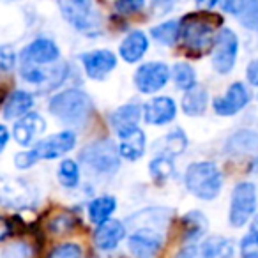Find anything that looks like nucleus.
<instances>
[{
    "instance_id": "obj_1",
    "label": "nucleus",
    "mask_w": 258,
    "mask_h": 258,
    "mask_svg": "<svg viewBox=\"0 0 258 258\" xmlns=\"http://www.w3.org/2000/svg\"><path fill=\"white\" fill-rule=\"evenodd\" d=\"M221 18L211 13H191L179 22V39L189 53L198 57L214 43V34Z\"/></svg>"
},
{
    "instance_id": "obj_2",
    "label": "nucleus",
    "mask_w": 258,
    "mask_h": 258,
    "mask_svg": "<svg viewBox=\"0 0 258 258\" xmlns=\"http://www.w3.org/2000/svg\"><path fill=\"white\" fill-rule=\"evenodd\" d=\"M48 108L58 120L71 125H80L89 118L92 111V101L83 90L68 89L64 92L55 94L48 103Z\"/></svg>"
},
{
    "instance_id": "obj_3",
    "label": "nucleus",
    "mask_w": 258,
    "mask_h": 258,
    "mask_svg": "<svg viewBox=\"0 0 258 258\" xmlns=\"http://www.w3.org/2000/svg\"><path fill=\"white\" fill-rule=\"evenodd\" d=\"M184 182L191 195L200 200H214L223 186V175L219 168L211 161L193 163L187 166Z\"/></svg>"
},
{
    "instance_id": "obj_4",
    "label": "nucleus",
    "mask_w": 258,
    "mask_h": 258,
    "mask_svg": "<svg viewBox=\"0 0 258 258\" xmlns=\"http://www.w3.org/2000/svg\"><path fill=\"white\" fill-rule=\"evenodd\" d=\"M58 8L66 22L78 32L85 36H99L103 30V22L92 0H58Z\"/></svg>"
},
{
    "instance_id": "obj_5",
    "label": "nucleus",
    "mask_w": 258,
    "mask_h": 258,
    "mask_svg": "<svg viewBox=\"0 0 258 258\" xmlns=\"http://www.w3.org/2000/svg\"><path fill=\"white\" fill-rule=\"evenodd\" d=\"M80 161L99 175H111L120 166V154L111 140H99L89 144L80 152Z\"/></svg>"
},
{
    "instance_id": "obj_6",
    "label": "nucleus",
    "mask_w": 258,
    "mask_h": 258,
    "mask_svg": "<svg viewBox=\"0 0 258 258\" xmlns=\"http://www.w3.org/2000/svg\"><path fill=\"white\" fill-rule=\"evenodd\" d=\"M258 195L253 182H239L232 191L230 198V212L228 221L232 226L240 228L244 226L256 212Z\"/></svg>"
},
{
    "instance_id": "obj_7",
    "label": "nucleus",
    "mask_w": 258,
    "mask_h": 258,
    "mask_svg": "<svg viewBox=\"0 0 258 258\" xmlns=\"http://www.w3.org/2000/svg\"><path fill=\"white\" fill-rule=\"evenodd\" d=\"M37 200L36 189L27 180L0 175V205L11 209L32 207Z\"/></svg>"
},
{
    "instance_id": "obj_8",
    "label": "nucleus",
    "mask_w": 258,
    "mask_h": 258,
    "mask_svg": "<svg viewBox=\"0 0 258 258\" xmlns=\"http://www.w3.org/2000/svg\"><path fill=\"white\" fill-rule=\"evenodd\" d=\"M239 53V39L237 34L230 29H221L214 39V55L212 66L219 75H228L237 62Z\"/></svg>"
},
{
    "instance_id": "obj_9",
    "label": "nucleus",
    "mask_w": 258,
    "mask_h": 258,
    "mask_svg": "<svg viewBox=\"0 0 258 258\" xmlns=\"http://www.w3.org/2000/svg\"><path fill=\"white\" fill-rule=\"evenodd\" d=\"M170 80V68L165 62H147L135 73V85L140 92L154 94L161 90Z\"/></svg>"
},
{
    "instance_id": "obj_10",
    "label": "nucleus",
    "mask_w": 258,
    "mask_h": 258,
    "mask_svg": "<svg viewBox=\"0 0 258 258\" xmlns=\"http://www.w3.org/2000/svg\"><path fill=\"white\" fill-rule=\"evenodd\" d=\"M76 145V135L73 131H60L57 135L44 138L41 142H36L30 151L34 152L36 159H57L60 156L68 154Z\"/></svg>"
},
{
    "instance_id": "obj_11",
    "label": "nucleus",
    "mask_w": 258,
    "mask_h": 258,
    "mask_svg": "<svg viewBox=\"0 0 258 258\" xmlns=\"http://www.w3.org/2000/svg\"><path fill=\"white\" fill-rule=\"evenodd\" d=\"M127 247L135 258H154L163 247V232L152 228H137L129 235Z\"/></svg>"
},
{
    "instance_id": "obj_12",
    "label": "nucleus",
    "mask_w": 258,
    "mask_h": 258,
    "mask_svg": "<svg viewBox=\"0 0 258 258\" xmlns=\"http://www.w3.org/2000/svg\"><path fill=\"white\" fill-rule=\"evenodd\" d=\"M22 78L25 82L32 83V85H46L48 89L58 87L66 80L69 73V68L66 62L53 66V68H41V66H32V64H22Z\"/></svg>"
},
{
    "instance_id": "obj_13",
    "label": "nucleus",
    "mask_w": 258,
    "mask_h": 258,
    "mask_svg": "<svg viewBox=\"0 0 258 258\" xmlns=\"http://www.w3.org/2000/svg\"><path fill=\"white\" fill-rule=\"evenodd\" d=\"M60 57V50L51 39L39 37L34 39L30 44H27L22 50V64H32V66H46L53 64Z\"/></svg>"
},
{
    "instance_id": "obj_14",
    "label": "nucleus",
    "mask_w": 258,
    "mask_h": 258,
    "mask_svg": "<svg viewBox=\"0 0 258 258\" xmlns=\"http://www.w3.org/2000/svg\"><path fill=\"white\" fill-rule=\"evenodd\" d=\"M247 103H249V90L246 89L244 83L235 82L228 87V90L221 97H216L212 106L216 113L221 117H232L239 113Z\"/></svg>"
},
{
    "instance_id": "obj_15",
    "label": "nucleus",
    "mask_w": 258,
    "mask_h": 258,
    "mask_svg": "<svg viewBox=\"0 0 258 258\" xmlns=\"http://www.w3.org/2000/svg\"><path fill=\"white\" fill-rule=\"evenodd\" d=\"M44 129H46L44 118L36 111H29L16 120L15 127H13V137H15L16 144L29 147V145L36 144L37 138L44 133Z\"/></svg>"
},
{
    "instance_id": "obj_16",
    "label": "nucleus",
    "mask_w": 258,
    "mask_h": 258,
    "mask_svg": "<svg viewBox=\"0 0 258 258\" xmlns=\"http://www.w3.org/2000/svg\"><path fill=\"white\" fill-rule=\"evenodd\" d=\"M85 73L92 80H104L117 66V57L110 50H94L82 55Z\"/></svg>"
},
{
    "instance_id": "obj_17",
    "label": "nucleus",
    "mask_w": 258,
    "mask_h": 258,
    "mask_svg": "<svg viewBox=\"0 0 258 258\" xmlns=\"http://www.w3.org/2000/svg\"><path fill=\"white\" fill-rule=\"evenodd\" d=\"M177 115V104L172 97L159 96L152 97L151 101L144 104L145 122L151 125H165L172 122Z\"/></svg>"
},
{
    "instance_id": "obj_18",
    "label": "nucleus",
    "mask_w": 258,
    "mask_h": 258,
    "mask_svg": "<svg viewBox=\"0 0 258 258\" xmlns=\"http://www.w3.org/2000/svg\"><path fill=\"white\" fill-rule=\"evenodd\" d=\"M125 237V226L118 219H108V221L97 225L94 232V242L101 251H113Z\"/></svg>"
},
{
    "instance_id": "obj_19",
    "label": "nucleus",
    "mask_w": 258,
    "mask_h": 258,
    "mask_svg": "<svg viewBox=\"0 0 258 258\" xmlns=\"http://www.w3.org/2000/svg\"><path fill=\"white\" fill-rule=\"evenodd\" d=\"M140 117H142V108L135 103H129V104H124V106L117 108V110L110 115V124L118 137H124L129 131H133V129L138 127Z\"/></svg>"
},
{
    "instance_id": "obj_20",
    "label": "nucleus",
    "mask_w": 258,
    "mask_h": 258,
    "mask_svg": "<svg viewBox=\"0 0 258 258\" xmlns=\"http://www.w3.org/2000/svg\"><path fill=\"white\" fill-rule=\"evenodd\" d=\"M225 149L232 156H256L258 158V133L251 129H240L228 138Z\"/></svg>"
},
{
    "instance_id": "obj_21",
    "label": "nucleus",
    "mask_w": 258,
    "mask_h": 258,
    "mask_svg": "<svg viewBox=\"0 0 258 258\" xmlns=\"http://www.w3.org/2000/svg\"><path fill=\"white\" fill-rule=\"evenodd\" d=\"M149 50V39L142 30H133L124 37V41L120 43L118 48V55L124 58L129 64H135V62L142 60L144 55Z\"/></svg>"
},
{
    "instance_id": "obj_22",
    "label": "nucleus",
    "mask_w": 258,
    "mask_h": 258,
    "mask_svg": "<svg viewBox=\"0 0 258 258\" xmlns=\"http://www.w3.org/2000/svg\"><path fill=\"white\" fill-rule=\"evenodd\" d=\"M145 133L140 127L129 131L127 135L120 137V145H118V154L120 158L127 159V161H138L142 156L145 154Z\"/></svg>"
},
{
    "instance_id": "obj_23",
    "label": "nucleus",
    "mask_w": 258,
    "mask_h": 258,
    "mask_svg": "<svg viewBox=\"0 0 258 258\" xmlns=\"http://www.w3.org/2000/svg\"><path fill=\"white\" fill-rule=\"evenodd\" d=\"M170 219V211L168 209H144V211L137 212L135 216H131V225H135L137 228H152L161 232L166 226Z\"/></svg>"
},
{
    "instance_id": "obj_24",
    "label": "nucleus",
    "mask_w": 258,
    "mask_h": 258,
    "mask_svg": "<svg viewBox=\"0 0 258 258\" xmlns=\"http://www.w3.org/2000/svg\"><path fill=\"white\" fill-rule=\"evenodd\" d=\"M34 106V96L27 90H15L8 96L4 103V117L8 120L27 115Z\"/></svg>"
},
{
    "instance_id": "obj_25",
    "label": "nucleus",
    "mask_w": 258,
    "mask_h": 258,
    "mask_svg": "<svg viewBox=\"0 0 258 258\" xmlns=\"http://www.w3.org/2000/svg\"><path fill=\"white\" fill-rule=\"evenodd\" d=\"M198 256L200 258H232L233 242L226 237L212 235L204 242L198 244Z\"/></svg>"
},
{
    "instance_id": "obj_26",
    "label": "nucleus",
    "mask_w": 258,
    "mask_h": 258,
    "mask_svg": "<svg viewBox=\"0 0 258 258\" xmlns=\"http://www.w3.org/2000/svg\"><path fill=\"white\" fill-rule=\"evenodd\" d=\"M209 103V94L204 87L195 85L193 89L186 90V96L182 97V110L189 117H198L205 111Z\"/></svg>"
},
{
    "instance_id": "obj_27",
    "label": "nucleus",
    "mask_w": 258,
    "mask_h": 258,
    "mask_svg": "<svg viewBox=\"0 0 258 258\" xmlns=\"http://www.w3.org/2000/svg\"><path fill=\"white\" fill-rule=\"evenodd\" d=\"M115 209H117V200L111 195H103V197L94 198L89 204V218L94 225H101L110 219Z\"/></svg>"
},
{
    "instance_id": "obj_28",
    "label": "nucleus",
    "mask_w": 258,
    "mask_h": 258,
    "mask_svg": "<svg viewBox=\"0 0 258 258\" xmlns=\"http://www.w3.org/2000/svg\"><path fill=\"white\" fill-rule=\"evenodd\" d=\"M182 226H184V239L187 242H195L198 240L209 228V221L205 218V214H202L200 211H191L182 218Z\"/></svg>"
},
{
    "instance_id": "obj_29",
    "label": "nucleus",
    "mask_w": 258,
    "mask_h": 258,
    "mask_svg": "<svg viewBox=\"0 0 258 258\" xmlns=\"http://www.w3.org/2000/svg\"><path fill=\"white\" fill-rule=\"evenodd\" d=\"M149 172H151V177L156 184H165V180H168L173 175L175 168H173V161L168 156H158L149 165Z\"/></svg>"
},
{
    "instance_id": "obj_30",
    "label": "nucleus",
    "mask_w": 258,
    "mask_h": 258,
    "mask_svg": "<svg viewBox=\"0 0 258 258\" xmlns=\"http://www.w3.org/2000/svg\"><path fill=\"white\" fill-rule=\"evenodd\" d=\"M179 22L172 20V22H165L161 25H156L154 29L151 30L152 37L158 41L159 44H165V46H172L179 41Z\"/></svg>"
},
{
    "instance_id": "obj_31",
    "label": "nucleus",
    "mask_w": 258,
    "mask_h": 258,
    "mask_svg": "<svg viewBox=\"0 0 258 258\" xmlns=\"http://www.w3.org/2000/svg\"><path fill=\"white\" fill-rule=\"evenodd\" d=\"M172 76H173V82H175L177 89H180V90H189L197 85V73H195V69L191 68L189 64H186V62H179V64L173 66Z\"/></svg>"
},
{
    "instance_id": "obj_32",
    "label": "nucleus",
    "mask_w": 258,
    "mask_h": 258,
    "mask_svg": "<svg viewBox=\"0 0 258 258\" xmlns=\"http://www.w3.org/2000/svg\"><path fill=\"white\" fill-rule=\"evenodd\" d=\"M57 177L62 186L73 189V187H76L80 182V166L76 165V161H73V159H64V161L60 163V166H58Z\"/></svg>"
},
{
    "instance_id": "obj_33",
    "label": "nucleus",
    "mask_w": 258,
    "mask_h": 258,
    "mask_svg": "<svg viewBox=\"0 0 258 258\" xmlns=\"http://www.w3.org/2000/svg\"><path fill=\"white\" fill-rule=\"evenodd\" d=\"M239 20L247 29L258 30V0H246L244 2V9L239 15Z\"/></svg>"
},
{
    "instance_id": "obj_34",
    "label": "nucleus",
    "mask_w": 258,
    "mask_h": 258,
    "mask_svg": "<svg viewBox=\"0 0 258 258\" xmlns=\"http://www.w3.org/2000/svg\"><path fill=\"white\" fill-rule=\"evenodd\" d=\"M187 145V140H186V135H184L182 129H173L172 133H168L166 137V151L170 152L172 156H179L184 152Z\"/></svg>"
},
{
    "instance_id": "obj_35",
    "label": "nucleus",
    "mask_w": 258,
    "mask_h": 258,
    "mask_svg": "<svg viewBox=\"0 0 258 258\" xmlns=\"http://www.w3.org/2000/svg\"><path fill=\"white\" fill-rule=\"evenodd\" d=\"M83 251L80 247V244L75 242H64L55 246L53 249L48 253L46 258H82Z\"/></svg>"
},
{
    "instance_id": "obj_36",
    "label": "nucleus",
    "mask_w": 258,
    "mask_h": 258,
    "mask_svg": "<svg viewBox=\"0 0 258 258\" xmlns=\"http://www.w3.org/2000/svg\"><path fill=\"white\" fill-rule=\"evenodd\" d=\"M240 256L242 258H258V232L249 230V233L240 240Z\"/></svg>"
},
{
    "instance_id": "obj_37",
    "label": "nucleus",
    "mask_w": 258,
    "mask_h": 258,
    "mask_svg": "<svg viewBox=\"0 0 258 258\" xmlns=\"http://www.w3.org/2000/svg\"><path fill=\"white\" fill-rule=\"evenodd\" d=\"M50 230L53 233H68L75 226V219L69 214H58L50 221Z\"/></svg>"
},
{
    "instance_id": "obj_38",
    "label": "nucleus",
    "mask_w": 258,
    "mask_h": 258,
    "mask_svg": "<svg viewBox=\"0 0 258 258\" xmlns=\"http://www.w3.org/2000/svg\"><path fill=\"white\" fill-rule=\"evenodd\" d=\"M16 53L15 48L9 44H2L0 46V71H11L15 68Z\"/></svg>"
},
{
    "instance_id": "obj_39",
    "label": "nucleus",
    "mask_w": 258,
    "mask_h": 258,
    "mask_svg": "<svg viewBox=\"0 0 258 258\" xmlns=\"http://www.w3.org/2000/svg\"><path fill=\"white\" fill-rule=\"evenodd\" d=\"M145 6V0H117L115 2V9L120 15H135V13L142 11Z\"/></svg>"
},
{
    "instance_id": "obj_40",
    "label": "nucleus",
    "mask_w": 258,
    "mask_h": 258,
    "mask_svg": "<svg viewBox=\"0 0 258 258\" xmlns=\"http://www.w3.org/2000/svg\"><path fill=\"white\" fill-rule=\"evenodd\" d=\"M30 256H32L30 247L22 242L6 247V249L2 251V254H0V258H30Z\"/></svg>"
},
{
    "instance_id": "obj_41",
    "label": "nucleus",
    "mask_w": 258,
    "mask_h": 258,
    "mask_svg": "<svg viewBox=\"0 0 258 258\" xmlns=\"http://www.w3.org/2000/svg\"><path fill=\"white\" fill-rule=\"evenodd\" d=\"M36 163H37V159H36V156H34L32 151L18 152V154L15 156V165H16V168H20V170L30 168V166H34Z\"/></svg>"
},
{
    "instance_id": "obj_42",
    "label": "nucleus",
    "mask_w": 258,
    "mask_h": 258,
    "mask_svg": "<svg viewBox=\"0 0 258 258\" xmlns=\"http://www.w3.org/2000/svg\"><path fill=\"white\" fill-rule=\"evenodd\" d=\"M244 2H246V0H219L223 11L230 13V15H235V16H239L240 13H242Z\"/></svg>"
},
{
    "instance_id": "obj_43",
    "label": "nucleus",
    "mask_w": 258,
    "mask_h": 258,
    "mask_svg": "<svg viewBox=\"0 0 258 258\" xmlns=\"http://www.w3.org/2000/svg\"><path fill=\"white\" fill-rule=\"evenodd\" d=\"M175 258H200L198 256V244L197 242H189L175 254Z\"/></svg>"
},
{
    "instance_id": "obj_44",
    "label": "nucleus",
    "mask_w": 258,
    "mask_h": 258,
    "mask_svg": "<svg viewBox=\"0 0 258 258\" xmlns=\"http://www.w3.org/2000/svg\"><path fill=\"white\" fill-rule=\"evenodd\" d=\"M177 2L179 0H152V6H154L156 11H159L161 15H166V13L175 8Z\"/></svg>"
},
{
    "instance_id": "obj_45",
    "label": "nucleus",
    "mask_w": 258,
    "mask_h": 258,
    "mask_svg": "<svg viewBox=\"0 0 258 258\" xmlns=\"http://www.w3.org/2000/svg\"><path fill=\"white\" fill-rule=\"evenodd\" d=\"M246 76H247V82H249L251 85L258 87V58H254V60L249 62V66H247V69H246Z\"/></svg>"
},
{
    "instance_id": "obj_46",
    "label": "nucleus",
    "mask_w": 258,
    "mask_h": 258,
    "mask_svg": "<svg viewBox=\"0 0 258 258\" xmlns=\"http://www.w3.org/2000/svg\"><path fill=\"white\" fill-rule=\"evenodd\" d=\"M11 233H13V225L6 218H2V216H0V242L8 239Z\"/></svg>"
},
{
    "instance_id": "obj_47",
    "label": "nucleus",
    "mask_w": 258,
    "mask_h": 258,
    "mask_svg": "<svg viewBox=\"0 0 258 258\" xmlns=\"http://www.w3.org/2000/svg\"><path fill=\"white\" fill-rule=\"evenodd\" d=\"M8 142H9V131H8V127H6L4 124H0V152L6 149Z\"/></svg>"
},
{
    "instance_id": "obj_48",
    "label": "nucleus",
    "mask_w": 258,
    "mask_h": 258,
    "mask_svg": "<svg viewBox=\"0 0 258 258\" xmlns=\"http://www.w3.org/2000/svg\"><path fill=\"white\" fill-rule=\"evenodd\" d=\"M219 0H197V4L200 6V8H204V9H211V8H214L216 4H218Z\"/></svg>"
},
{
    "instance_id": "obj_49",
    "label": "nucleus",
    "mask_w": 258,
    "mask_h": 258,
    "mask_svg": "<svg viewBox=\"0 0 258 258\" xmlns=\"http://www.w3.org/2000/svg\"><path fill=\"white\" fill-rule=\"evenodd\" d=\"M249 230H253V232H258V214L253 218V221H251V228Z\"/></svg>"
},
{
    "instance_id": "obj_50",
    "label": "nucleus",
    "mask_w": 258,
    "mask_h": 258,
    "mask_svg": "<svg viewBox=\"0 0 258 258\" xmlns=\"http://www.w3.org/2000/svg\"><path fill=\"white\" fill-rule=\"evenodd\" d=\"M253 172H254V173H256V175H258V159H256V161L253 163Z\"/></svg>"
}]
</instances>
